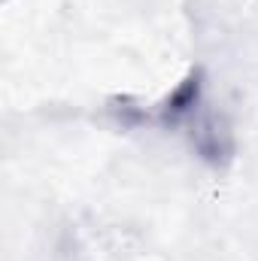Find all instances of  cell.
Here are the masks:
<instances>
[{
	"instance_id": "1",
	"label": "cell",
	"mask_w": 258,
	"mask_h": 261,
	"mask_svg": "<svg viewBox=\"0 0 258 261\" xmlns=\"http://www.w3.org/2000/svg\"><path fill=\"white\" fill-rule=\"evenodd\" d=\"M183 137L189 140V146H192L194 155H197L200 161L213 164V167H225V164L234 158V149H237L234 130L228 125V119H225L222 113H216L210 103L183 128Z\"/></svg>"
}]
</instances>
